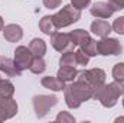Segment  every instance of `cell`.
I'll use <instances>...</instances> for the list:
<instances>
[{
    "instance_id": "2",
    "label": "cell",
    "mask_w": 124,
    "mask_h": 123,
    "mask_svg": "<svg viewBox=\"0 0 124 123\" xmlns=\"http://www.w3.org/2000/svg\"><path fill=\"white\" fill-rule=\"evenodd\" d=\"M124 94V83L123 81H113V83H108V84H102L101 87H98L95 91H94V97L97 98L104 107L110 109V107H114L120 98V96Z\"/></svg>"
},
{
    "instance_id": "32",
    "label": "cell",
    "mask_w": 124,
    "mask_h": 123,
    "mask_svg": "<svg viewBox=\"0 0 124 123\" xmlns=\"http://www.w3.org/2000/svg\"><path fill=\"white\" fill-rule=\"evenodd\" d=\"M123 96H124V94H123ZM123 107H124V97H123Z\"/></svg>"
},
{
    "instance_id": "33",
    "label": "cell",
    "mask_w": 124,
    "mask_h": 123,
    "mask_svg": "<svg viewBox=\"0 0 124 123\" xmlns=\"http://www.w3.org/2000/svg\"><path fill=\"white\" fill-rule=\"evenodd\" d=\"M0 80H1V78H0Z\"/></svg>"
},
{
    "instance_id": "16",
    "label": "cell",
    "mask_w": 124,
    "mask_h": 123,
    "mask_svg": "<svg viewBox=\"0 0 124 123\" xmlns=\"http://www.w3.org/2000/svg\"><path fill=\"white\" fill-rule=\"evenodd\" d=\"M69 36H71V41L75 46H82L85 42H88L91 39L90 33L84 29H75V31L69 32Z\"/></svg>"
},
{
    "instance_id": "12",
    "label": "cell",
    "mask_w": 124,
    "mask_h": 123,
    "mask_svg": "<svg viewBox=\"0 0 124 123\" xmlns=\"http://www.w3.org/2000/svg\"><path fill=\"white\" fill-rule=\"evenodd\" d=\"M0 71L7 77H19L22 74V71L15 64V60H10L7 57H0Z\"/></svg>"
},
{
    "instance_id": "20",
    "label": "cell",
    "mask_w": 124,
    "mask_h": 123,
    "mask_svg": "<svg viewBox=\"0 0 124 123\" xmlns=\"http://www.w3.org/2000/svg\"><path fill=\"white\" fill-rule=\"evenodd\" d=\"M29 70L33 74H42L46 70V62L43 61V57H35Z\"/></svg>"
},
{
    "instance_id": "17",
    "label": "cell",
    "mask_w": 124,
    "mask_h": 123,
    "mask_svg": "<svg viewBox=\"0 0 124 123\" xmlns=\"http://www.w3.org/2000/svg\"><path fill=\"white\" fill-rule=\"evenodd\" d=\"M29 49L33 54V57H43L46 54V44H45L43 39L35 38V39H32L31 44H29Z\"/></svg>"
},
{
    "instance_id": "5",
    "label": "cell",
    "mask_w": 124,
    "mask_h": 123,
    "mask_svg": "<svg viewBox=\"0 0 124 123\" xmlns=\"http://www.w3.org/2000/svg\"><path fill=\"white\" fill-rule=\"evenodd\" d=\"M32 104H33V110L38 119H42L48 114V112L58 104V98L56 96H46V94H39L35 96L32 98Z\"/></svg>"
},
{
    "instance_id": "15",
    "label": "cell",
    "mask_w": 124,
    "mask_h": 123,
    "mask_svg": "<svg viewBox=\"0 0 124 123\" xmlns=\"http://www.w3.org/2000/svg\"><path fill=\"white\" fill-rule=\"evenodd\" d=\"M78 75V71L75 70V67H71V65H61V68L58 70V74L56 77L62 80L63 83H69V81H74Z\"/></svg>"
},
{
    "instance_id": "22",
    "label": "cell",
    "mask_w": 124,
    "mask_h": 123,
    "mask_svg": "<svg viewBox=\"0 0 124 123\" xmlns=\"http://www.w3.org/2000/svg\"><path fill=\"white\" fill-rule=\"evenodd\" d=\"M59 65H71V67H75V65H77L75 52H74V51L62 52V57L59 58Z\"/></svg>"
},
{
    "instance_id": "31",
    "label": "cell",
    "mask_w": 124,
    "mask_h": 123,
    "mask_svg": "<svg viewBox=\"0 0 124 123\" xmlns=\"http://www.w3.org/2000/svg\"><path fill=\"white\" fill-rule=\"evenodd\" d=\"M116 122H124V117H117Z\"/></svg>"
},
{
    "instance_id": "18",
    "label": "cell",
    "mask_w": 124,
    "mask_h": 123,
    "mask_svg": "<svg viewBox=\"0 0 124 123\" xmlns=\"http://www.w3.org/2000/svg\"><path fill=\"white\" fill-rule=\"evenodd\" d=\"M39 29L43 32L45 35H52L54 32H56V26L54 23V19L52 16H43L40 20H39Z\"/></svg>"
},
{
    "instance_id": "24",
    "label": "cell",
    "mask_w": 124,
    "mask_h": 123,
    "mask_svg": "<svg viewBox=\"0 0 124 123\" xmlns=\"http://www.w3.org/2000/svg\"><path fill=\"white\" fill-rule=\"evenodd\" d=\"M75 60H77V65L85 67V65H88V62H90V57L79 48L78 51H75Z\"/></svg>"
},
{
    "instance_id": "14",
    "label": "cell",
    "mask_w": 124,
    "mask_h": 123,
    "mask_svg": "<svg viewBox=\"0 0 124 123\" xmlns=\"http://www.w3.org/2000/svg\"><path fill=\"white\" fill-rule=\"evenodd\" d=\"M40 84L48 88V90H52V91H62L65 88V83L59 80L58 77H52V75H48V77H43Z\"/></svg>"
},
{
    "instance_id": "21",
    "label": "cell",
    "mask_w": 124,
    "mask_h": 123,
    "mask_svg": "<svg viewBox=\"0 0 124 123\" xmlns=\"http://www.w3.org/2000/svg\"><path fill=\"white\" fill-rule=\"evenodd\" d=\"M90 58L91 57H95V55H98V48H97V41H94L93 38L88 41V42H85L82 46H79Z\"/></svg>"
},
{
    "instance_id": "9",
    "label": "cell",
    "mask_w": 124,
    "mask_h": 123,
    "mask_svg": "<svg viewBox=\"0 0 124 123\" xmlns=\"http://www.w3.org/2000/svg\"><path fill=\"white\" fill-rule=\"evenodd\" d=\"M17 114V103L12 97H0V123Z\"/></svg>"
},
{
    "instance_id": "19",
    "label": "cell",
    "mask_w": 124,
    "mask_h": 123,
    "mask_svg": "<svg viewBox=\"0 0 124 123\" xmlns=\"http://www.w3.org/2000/svg\"><path fill=\"white\" fill-rule=\"evenodd\" d=\"M15 86L9 80H0V97H13Z\"/></svg>"
},
{
    "instance_id": "23",
    "label": "cell",
    "mask_w": 124,
    "mask_h": 123,
    "mask_svg": "<svg viewBox=\"0 0 124 123\" xmlns=\"http://www.w3.org/2000/svg\"><path fill=\"white\" fill-rule=\"evenodd\" d=\"M113 77L116 81H123L124 83V62H118L113 68Z\"/></svg>"
},
{
    "instance_id": "13",
    "label": "cell",
    "mask_w": 124,
    "mask_h": 123,
    "mask_svg": "<svg viewBox=\"0 0 124 123\" xmlns=\"http://www.w3.org/2000/svg\"><path fill=\"white\" fill-rule=\"evenodd\" d=\"M113 31V26L104 20V19H97L91 23V32L94 35H97L98 38H105L110 35V32Z\"/></svg>"
},
{
    "instance_id": "10",
    "label": "cell",
    "mask_w": 124,
    "mask_h": 123,
    "mask_svg": "<svg viewBox=\"0 0 124 123\" xmlns=\"http://www.w3.org/2000/svg\"><path fill=\"white\" fill-rule=\"evenodd\" d=\"M90 12L97 19H108L114 15L116 10L113 9V6L108 1H97L90 7Z\"/></svg>"
},
{
    "instance_id": "28",
    "label": "cell",
    "mask_w": 124,
    "mask_h": 123,
    "mask_svg": "<svg viewBox=\"0 0 124 123\" xmlns=\"http://www.w3.org/2000/svg\"><path fill=\"white\" fill-rule=\"evenodd\" d=\"M62 3V0H43V6L48 9H56L59 7Z\"/></svg>"
},
{
    "instance_id": "30",
    "label": "cell",
    "mask_w": 124,
    "mask_h": 123,
    "mask_svg": "<svg viewBox=\"0 0 124 123\" xmlns=\"http://www.w3.org/2000/svg\"><path fill=\"white\" fill-rule=\"evenodd\" d=\"M3 28H4V22H3V19L0 16V31H3Z\"/></svg>"
},
{
    "instance_id": "7",
    "label": "cell",
    "mask_w": 124,
    "mask_h": 123,
    "mask_svg": "<svg viewBox=\"0 0 124 123\" xmlns=\"http://www.w3.org/2000/svg\"><path fill=\"white\" fill-rule=\"evenodd\" d=\"M51 44L58 52L74 51V46H75L71 41L69 33H63V32H54L51 35Z\"/></svg>"
},
{
    "instance_id": "27",
    "label": "cell",
    "mask_w": 124,
    "mask_h": 123,
    "mask_svg": "<svg viewBox=\"0 0 124 123\" xmlns=\"http://www.w3.org/2000/svg\"><path fill=\"white\" fill-rule=\"evenodd\" d=\"M90 3H91V0H71V4H72L74 7L79 9V10H82V9L88 7V6H90Z\"/></svg>"
},
{
    "instance_id": "6",
    "label": "cell",
    "mask_w": 124,
    "mask_h": 123,
    "mask_svg": "<svg viewBox=\"0 0 124 123\" xmlns=\"http://www.w3.org/2000/svg\"><path fill=\"white\" fill-rule=\"evenodd\" d=\"M97 48H98V55H120L123 52V45L120 44L118 39L116 38H101V41L97 42Z\"/></svg>"
},
{
    "instance_id": "8",
    "label": "cell",
    "mask_w": 124,
    "mask_h": 123,
    "mask_svg": "<svg viewBox=\"0 0 124 123\" xmlns=\"http://www.w3.org/2000/svg\"><path fill=\"white\" fill-rule=\"evenodd\" d=\"M33 54L31 52L29 48L20 45L15 49V64L17 65V68L20 71H25L28 68H31L32 65V61H33Z\"/></svg>"
},
{
    "instance_id": "26",
    "label": "cell",
    "mask_w": 124,
    "mask_h": 123,
    "mask_svg": "<svg viewBox=\"0 0 124 123\" xmlns=\"http://www.w3.org/2000/svg\"><path fill=\"white\" fill-rule=\"evenodd\" d=\"M111 26H113V31L117 32L118 35H124V16H118Z\"/></svg>"
},
{
    "instance_id": "4",
    "label": "cell",
    "mask_w": 124,
    "mask_h": 123,
    "mask_svg": "<svg viewBox=\"0 0 124 123\" xmlns=\"http://www.w3.org/2000/svg\"><path fill=\"white\" fill-rule=\"evenodd\" d=\"M78 81H82L85 84H88L94 91L101 87L102 84H105V71L101 68H91V70H82L78 72L77 75Z\"/></svg>"
},
{
    "instance_id": "11",
    "label": "cell",
    "mask_w": 124,
    "mask_h": 123,
    "mask_svg": "<svg viewBox=\"0 0 124 123\" xmlns=\"http://www.w3.org/2000/svg\"><path fill=\"white\" fill-rule=\"evenodd\" d=\"M3 36L7 42H19L23 38V29L16 23L6 25L3 28Z\"/></svg>"
},
{
    "instance_id": "1",
    "label": "cell",
    "mask_w": 124,
    "mask_h": 123,
    "mask_svg": "<svg viewBox=\"0 0 124 123\" xmlns=\"http://www.w3.org/2000/svg\"><path fill=\"white\" fill-rule=\"evenodd\" d=\"M63 94H65V103H66V106L69 109H78L84 101L93 98L94 90L88 84L77 80L75 83H71V84L65 86Z\"/></svg>"
},
{
    "instance_id": "29",
    "label": "cell",
    "mask_w": 124,
    "mask_h": 123,
    "mask_svg": "<svg viewBox=\"0 0 124 123\" xmlns=\"http://www.w3.org/2000/svg\"><path fill=\"white\" fill-rule=\"evenodd\" d=\"M108 3L113 6L114 10H121V9H124V0H108Z\"/></svg>"
},
{
    "instance_id": "25",
    "label": "cell",
    "mask_w": 124,
    "mask_h": 123,
    "mask_svg": "<svg viewBox=\"0 0 124 123\" xmlns=\"http://www.w3.org/2000/svg\"><path fill=\"white\" fill-rule=\"evenodd\" d=\"M55 120L58 123H74L75 122V117L69 112H59L58 116L55 117Z\"/></svg>"
},
{
    "instance_id": "3",
    "label": "cell",
    "mask_w": 124,
    "mask_h": 123,
    "mask_svg": "<svg viewBox=\"0 0 124 123\" xmlns=\"http://www.w3.org/2000/svg\"><path fill=\"white\" fill-rule=\"evenodd\" d=\"M52 19H54V23H55L56 29L66 28V26H69V25H72V23H75L81 19V10L74 7L72 4H66L59 12L52 15Z\"/></svg>"
}]
</instances>
